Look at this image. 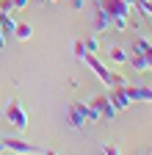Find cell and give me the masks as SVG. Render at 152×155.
Returning <instances> with one entry per match:
<instances>
[{"label":"cell","mask_w":152,"mask_h":155,"mask_svg":"<svg viewBox=\"0 0 152 155\" xmlns=\"http://www.w3.org/2000/svg\"><path fill=\"white\" fill-rule=\"evenodd\" d=\"M97 6L111 17V28H116V31L127 28V17L133 14V6L127 0H97Z\"/></svg>","instance_id":"6da1fadb"},{"label":"cell","mask_w":152,"mask_h":155,"mask_svg":"<svg viewBox=\"0 0 152 155\" xmlns=\"http://www.w3.org/2000/svg\"><path fill=\"white\" fill-rule=\"evenodd\" d=\"M3 114H6V122H8L14 130H28V114H25V108L17 103V100H11Z\"/></svg>","instance_id":"7a4b0ae2"},{"label":"cell","mask_w":152,"mask_h":155,"mask_svg":"<svg viewBox=\"0 0 152 155\" xmlns=\"http://www.w3.org/2000/svg\"><path fill=\"white\" fill-rule=\"evenodd\" d=\"M89 105L100 114V119H108V122L119 114V111H116V105L111 103V97H108V94H97V97H91V103H89Z\"/></svg>","instance_id":"3957f363"},{"label":"cell","mask_w":152,"mask_h":155,"mask_svg":"<svg viewBox=\"0 0 152 155\" xmlns=\"http://www.w3.org/2000/svg\"><path fill=\"white\" fill-rule=\"evenodd\" d=\"M125 94L130 97V103H152V86L147 83H125Z\"/></svg>","instance_id":"277c9868"},{"label":"cell","mask_w":152,"mask_h":155,"mask_svg":"<svg viewBox=\"0 0 152 155\" xmlns=\"http://www.w3.org/2000/svg\"><path fill=\"white\" fill-rule=\"evenodd\" d=\"M3 147L6 150H11V152H22V155H31V152H55V150H42V147H36V144H28V141H22V139H14V136H6L3 139Z\"/></svg>","instance_id":"5b68a950"},{"label":"cell","mask_w":152,"mask_h":155,"mask_svg":"<svg viewBox=\"0 0 152 155\" xmlns=\"http://www.w3.org/2000/svg\"><path fill=\"white\" fill-rule=\"evenodd\" d=\"M83 61H86V67H89V69H91L94 75H97L100 81H102V83L108 81V75H111V69H108V67H105V64L100 61V58H97V53H86V55H83Z\"/></svg>","instance_id":"8992f818"},{"label":"cell","mask_w":152,"mask_h":155,"mask_svg":"<svg viewBox=\"0 0 152 155\" xmlns=\"http://www.w3.org/2000/svg\"><path fill=\"white\" fill-rule=\"evenodd\" d=\"M66 119H69V127H75V130H80V127L86 125V116H83V103H80V100H75V103L69 105Z\"/></svg>","instance_id":"52a82bcc"},{"label":"cell","mask_w":152,"mask_h":155,"mask_svg":"<svg viewBox=\"0 0 152 155\" xmlns=\"http://www.w3.org/2000/svg\"><path fill=\"white\" fill-rule=\"evenodd\" d=\"M108 97H111V103L116 105V111H125V108H130V105H133V103H130V97L125 94V86H122V89H111V94H108Z\"/></svg>","instance_id":"ba28073f"},{"label":"cell","mask_w":152,"mask_h":155,"mask_svg":"<svg viewBox=\"0 0 152 155\" xmlns=\"http://www.w3.org/2000/svg\"><path fill=\"white\" fill-rule=\"evenodd\" d=\"M91 25H94V33H105V31L111 28V17L97 6V11H94V22H91Z\"/></svg>","instance_id":"9c48e42d"},{"label":"cell","mask_w":152,"mask_h":155,"mask_svg":"<svg viewBox=\"0 0 152 155\" xmlns=\"http://www.w3.org/2000/svg\"><path fill=\"white\" fill-rule=\"evenodd\" d=\"M31 36H33V25L31 22H14V36L11 39H17V42H28Z\"/></svg>","instance_id":"30bf717a"},{"label":"cell","mask_w":152,"mask_h":155,"mask_svg":"<svg viewBox=\"0 0 152 155\" xmlns=\"http://www.w3.org/2000/svg\"><path fill=\"white\" fill-rule=\"evenodd\" d=\"M127 64L136 69V72H149V67H147V55H141V53H133V55L127 58Z\"/></svg>","instance_id":"8fae6325"},{"label":"cell","mask_w":152,"mask_h":155,"mask_svg":"<svg viewBox=\"0 0 152 155\" xmlns=\"http://www.w3.org/2000/svg\"><path fill=\"white\" fill-rule=\"evenodd\" d=\"M133 53L149 55V53H152V39H147V36H138L136 42H133Z\"/></svg>","instance_id":"7c38bea8"},{"label":"cell","mask_w":152,"mask_h":155,"mask_svg":"<svg viewBox=\"0 0 152 155\" xmlns=\"http://www.w3.org/2000/svg\"><path fill=\"white\" fill-rule=\"evenodd\" d=\"M0 31H3L6 39L14 36V19H11V14H3V11H0Z\"/></svg>","instance_id":"4fadbf2b"},{"label":"cell","mask_w":152,"mask_h":155,"mask_svg":"<svg viewBox=\"0 0 152 155\" xmlns=\"http://www.w3.org/2000/svg\"><path fill=\"white\" fill-rule=\"evenodd\" d=\"M108 58H111V61H116V64H125L127 58H130V53H127L125 47H111V50H108Z\"/></svg>","instance_id":"5bb4252c"},{"label":"cell","mask_w":152,"mask_h":155,"mask_svg":"<svg viewBox=\"0 0 152 155\" xmlns=\"http://www.w3.org/2000/svg\"><path fill=\"white\" fill-rule=\"evenodd\" d=\"M105 83H108L111 89H122V86L127 83V78H125V75H116V72H111V75H108V81H105Z\"/></svg>","instance_id":"9a60e30c"},{"label":"cell","mask_w":152,"mask_h":155,"mask_svg":"<svg viewBox=\"0 0 152 155\" xmlns=\"http://www.w3.org/2000/svg\"><path fill=\"white\" fill-rule=\"evenodd\" d=\"M72 53H75V58H78V61H83V55H86V45H83V39H75V42H72Z\"/></svg>","instance_id":"2e32d148"},{"label":"cell","mask_w":152,"mask_h":155,"mask_svg":"<svg viewBox=\"0 0 152 155\" xmlns=\"http://www.w3.org/2000/svg\"><path fill=\"white\" fill-rule=\"evenodd\" d=\"M83 116H86V122H100V114L94 111L89 103H83Z\"/></svg>","instance_id":"e0dca14e"},{"label":"cell","mask_w":152,"mask_h":155,"mask_svg":"<svg viewBox=\"0 0 152 155\" xmlns=\"http://www.w3.org/2000/svg\"><path fill=\"white\" fill-rule=\"evenodd\" d=\"M83 45H86V53H97L100 50V39L97 36H89V39H83Z\"/></svg>","instance_id":"ac0fdd59"},{"label":"cell","mask_w":152,"mask_h":155,"mask_svg":"<svg viewBox=\"0 0 152 155\" xmlns=\"http://www.w3.org/2000/svg\"><path fill=\"white\" fill-rule=\"evenodd\" d=\"M0 11H3V14H11L14 11V3H11V0H0Z\"/></svg>","instance_id":"d6986e66"},{"label":"cell","mask_w":152,"mask_h":155,"mask_svg":"<svg viewBox=\"0 0 152 155\" xmlns=\"http://www.w3.org/2000/svg\"><path fill=\"white\" fill-rule=\"evenodd\" d=\"M102 152H105V155H116V152H119V147H116V144H105V147H102Z\"/></svg>","instance_id":"ffe728a7"},{"label":"cell","mask_w":152,"mask_h":155,"mask_svg":"<svg viewBox=\"0 0 152 155\" xmlns=\"http://www.w3.org/2000/svg\"><path fill=\"white\" fill-rule=\"evenodd\" d=\"M69 6H72V8H75V11H80V8H83V6H86V0H69Z\"/></svg>","instance_id":"44dd1931"},{"label":"cell","mask_w":152,"mask_h":155,"mask_svg":"<svg viewBox=\"0 0 152 155\" xmlns=\"http://www.w3.org/2000/svg\"><path fill=\"white\" fill-rule=\"evenodd\" d=\"M11 3H14V8H25V6H28V0H11Z\"/></svg>","instance_id":"7402d4cb"},{"label":"cell","mask_w":152,"mask_h":155,"mask_svg":"<svg viewBox=\"0 0 152 155\" xmlns=\"http://www.w3.org/2000/svg\"><path fill=\"white\" fill-rule=\"evenodd\" d=\"M147 67H149V69H152V53H149V55H147Z\"/></svg>","instance_id":"603a6c76"},{"label":"cell","mask_w":152,"mask_h":155,"mask_svg":"<svg viewBox=\"0 0 152 155\" xmlns=\"http://www.w3.org/2000/svg\"><path fill=\"white\" fill-rule=\"evenodd\" d=\"M0 152H6V147H3V139H0Z\"/></svg>","instance_id":"cb8c5ba5"},{"label":"cell","mask_w":152,"mask_h":155,"mask_svg":"<svg viewBox=\"0 0 152 155\" xmlns=\"http://www.w3.org/2000/svg\"><path fill=\"white\" fill-rule=\"evenodd\" d=\"M127 3H130V6H133V3H136V0H127Z\"/></svg>","instance_id":"d4e9b609"},{"label":"cell","mask_w":152,"mask_h":155,"mask_svg":"<svg viewBox=\"0 0 152 155\" xmlns=\"http://www.w3.org/2000/svg\"><path fill=\"white\" fill-rule=\"evenodd\" d=\"M42 3H50V0H42Z\"/></svg>","instance_id":"484cf974"}]
</instances>
